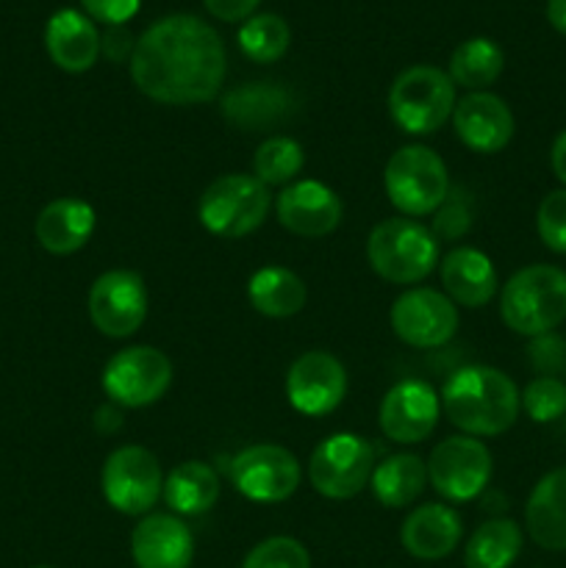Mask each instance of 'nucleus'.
<instances>
[{"label":"nucleus","instance_id":"nucleus-6","mask_svg":"<svg viewBox=\"0 0 566 568\" xmlns=\"http://www.w3.org/2000/svg\"><path fill=\"white\" fill-rule=\"evenodd\" d=\"M383 183H386L388 203L411 220L436 214L438 205L449 194L447 166H444L442 155L433 153L425 144L400 148L388 159Z\"/></svg>","mask_w":566,"mask_h":568},{"label":"nucleus","instance_id":"nucleus-19","mask_svg":"<svg viewBox=\"0 0 566 568\" xmlns=\"http://www.w3.org/2000/svg\"><path fill=\"white\" fill-rule=\"evenodd\" d=\"M137 568H189L194 558L192 530L175 514H150L131 536Z\"/></svg>","mask_w":566,"mask_h":568},{"label":"nucleus","instance_id":"nucleus-13","mask_svg":"<svg viewBox=\"0 0 566 568\" xmlns=\"http://www.w3.org/2000/svg\"><path fill=\"white\" fill-rule=\"evenodd\" d=\"M392 331L408 347H444L458 331V308L436 288H408L392 305Z\"/></svg>","mask_w":566,"mask_h":568},{"label":"nucleus","instance_id":"nucleus-40","mask_svg":"<svg viewBox=\"0 0 566 568\" xmlns=\"http://www.w3.org/2000/svg\"><path fill=\"white\" fill-rule=\"evenodd\" d=\"M205 9L222 22H239V20H250L259 9L261 0H203Z\"/></svg>","mask_w":566,"mask_h":568},{"label":"nucleus","instance_id":"nucleus-27","mask_svg":"<svg viewBox=\"0 0 566 568\" xmlns=\"http://www.w3.org/2000/svg\"><path fill=\"white\" fill-rule=\"evenodd\" d=\"M247 297L259 314L272 316V320H286V316L300 314L305 308L309 288L292 270L264 266L250 277Z\"/></svg>","mask_w":566,"mask_h":568},{"label":"nucleus","instance_id":"nucleus-28","mask_svg":"<svg viewBox=\"0 0 566 568\" xmlns=\"http://www.w3.org/2000/svg\"><path fill=\"white\" fill-rule=\"evenodd\" d=\"M427 483V464L416 455L400 453L386 458L372 471V494L383 508H408Z\"/></svg>","mask_w":566,"mask_h":568},{"label":"nucleus","instance_id":"nucleus-1","mask_svg":"<svg viewBox=\"0 0 566 568\" xmlns=\"http://www.w3.org/2000/svg\"><path fill=\"white\" fill-rule=\"evenodd\" d=\"M228 59L220 33L192 14L153 22L131 55V78L155 103L194 105L216 98Z\"/></svg>","mask_w":566,"mask_h":568},{"label":"nucleus","instance_id":"nucleus-5","mask_svg":"<svg viewBox=\"0 0 566 568\" xmlns=\"http://www.w3.org/2000/svg\"><path fill=\"white\" fill-rule=\"evenodd\" d=\"M455 83L447 72L431 64H416L400 72L388 89V114L400 131L427 136L453 116Z\"/></svg>","mask_w":566,"mask_h":568},{"label":"nucleus","instance_id":"nucleus-39","mask_svg":"<svg viewBox=\"0 0 566 568\" xmlns=\"http://www.w3.org/2000/svg\"><path fill=\"white\" fill-rule=\"evenodd\" d=\"M133 48H137V42H133L131 33L125 31L122 26H105V33L100 37V53L105 55L109 61H128L133 55Z\"/></svg>","mask_w":566,"mask_h":568},{"label":"nucleus","instance_id":"nucleus-44","mask_svg":"<svg viewBox=\"0 0 566 568\" xmlns=\"http://www.w3.org/2000/svg\"><path fill=\"white\" fill-rule=\"evenodd\" d=\"M37 568H50V566H37Z\"/></svg>","mask_w":566,"mask_h":568},{"label":"nucleus","instance_id":"nucleus-11","mask_svg":"<svg viewBox=\"0 0 566 568\" xmlns=\"http://www.w3.org/2000/svg\"><path fill=\"white\" fill-rule=\"evenodd\" d=\"M427 480L447 503H472L492 480V453L472 436H453L433 447Z\"/></svg>","mask_w":566,"mask_h":568},{"label":"nucleus","instance_id":"nucleus-15","mask_svg":"<svg viewBox=\"0 0 566 568\" xmlns=\"http://www.w3.org/2000/svg\"><path fill=\"white\" fill-rule=\"evenodd\" d=\"M347 394V372L336 355L325 349L303 353L286 375V397L303 416H327Z\"/></svg>","mask_w":566,"mask_h":568},{"label":"nucleus","instance_id":"nucleus-29","mask_svg":"<svg viewBox=\"0 0 566 568\" xmlns=\"http://www.w3.org/2000/svg\"><path fill=\"white\" fill-rule=\"evenodd\" d=\"M522 552V530L511 519L483 521L464 549L466 568H511Z\"/></svg>","mask_w":566,"mask_h":568},{"label":"nucleus","instance_id":"nucleus-18","mask_svg":"<svg viewBox=\"0 0 566 568\" xmlns=\"http://www.w3.org/2000/svg\"><path fill=\"white\" fill-rule=\"evenodd\" d=\"M455 136L475 153H499L514 139V114L492 92H469L453 109Z\"/></svg>","mask_w":566,"mask_h":568},{"label":"nucleus","instance_id":"nucleus-17","mask_svg":"<svg viewBox=\"0 0 566 568\" xmlns=\"http://www.w3.org/2000/svg\"><path fill=\"white\" fill-rule=\"evenodd\" d=\"M277 222L303 239H322L342 222V200L320 181H297L275 197Z\"/></svg>","mask_w":566,"mask_h":568},{"label":"nucleus","instance_id":"nucleus-26","mask_svg":"<svg viewBox=\"0 0 566 568\" xmlns=\"http://www.w3.org/2000/svg\"><path fill=\"white\" fill-rule=\"evenodd\" d=\"M161 497L170 505L172 514L200 516L214 508L220 499V477L203 460H186L166 475Z\"/></svg>","mask_w":566,"mask_h":568},{"label":"nucleus","instance_id":"nucleus-37","mask_svg":"<svg viewBox=\"0 0 566 568\" xmlns=\"http://www.w3.org/2000/svg\"><path fill=\"white\" fill-rule=\"evenodd\" d=\"M458 197H461V192L447 194V200L438 205L436 222H433V233H436V239L438 236L458 239L469 231L472 214H469V209H466V203H461Z\"/></svg>","mask_w":566,"mask_h":568},{"label":"nucleus","instance_id":"nucleus-38","mask_svg":"<svg viewBox=\"0 0 566 568\" xmlns=\"http://www.w3.org/2000/svg\"><path fill=\"white\" fill-rule=\"evenodd\" d=\"M81 6L92 20L105 22V26H125L139 11L142 0H81Z\"/></svg>","mask_w":566,"mask_h":568},{"label":"nucleus","instance_id":"nucleus-14","mask_svg":"<svg viewBox=\"0 0 566 568\" xmlns=\"http://www.w3.org/2000/svg\"><path fill=\"white\" fill-rule=\"evenodd\" d=\"M92 325L109 338H128L148 320V288L137 272H103L89 288Z\"/></svg>","mask_w":566,"mask_h":568},{"label":"nucleus","instance_id":"nucleus-21","mask_svg":"<svg viewBox=\"0 0 566 568\" xmlns=\"http://www.w3.org/2000/svg\"><path fill=\"white\" fill-rule=\"evenodd\" d=\"M44 48L59 70L87 72L100 55V33L87 14L75 9L55 11L44 28Z\"/></svg>","mask_w":566,"mask_h":568},{"label":"nucleus","instance_id":"nucleus-35","mask_svg":"<svg viewBox=\"0 0 566 568\" xmlns=\"http://www.w3.org/2000/svg\"><path fill=\"white\" fill-rule=\"evenodd\" d=\"M536 227L542 242L553 253L566 255V189H555L542 200L536 214Z\"/></svg>","mask_w":566,"mask_h":568},{"label":"nucleus","instance_id":"nucleus-20","mask_svg":"<svg viewBox=\"0 0 566 568\" xmlns=\"http://www.w3.org/2000/svg\"><path fill=\"white\" fill-rule=\"evenodd\" d=\"M461 532H464L461 516L447 505L431 503L411 510L400 530V541L411 558L442 560L455 552V547L461 544Z\"/></svg>","mask_w":566,"mask_h":568},{"label":"nucleus","instance_id":"nucleus-34","mask_svg":"<svg viewBox=\"0 0 566 568\" xmlns=\"http://www.w3.org/2000/svg\"><path fill=\"white\" fill-rule=\"evenodd\" d=\"M242 568H311V558L297 538L272 536L250 549Z\"/></svg>","mask_w":566,"mask_h":568},{"label":"nucleus","instance_id":"nucleus-32","mask_svg":"<svg viewBox=\"0 0 566 568\" xmlns=\"http://www.w3.org/2000/svg\"><path fill=\"white\" fill-rule=\"evenodd\" d=\"M289 26L277 14H253L239 28V48L255 64H272L289 50Z\"/></svg>","mask_w":566,"mask_h":568},{"label":"nucleus","instance_id":"nucleus-4","mask_svg":"<svg viewBox=\"0 0 566 568\" xmlns=\"http://www.w3.org/2000/svg\"><path fill=\"white\" fill-rule=\"evenodd\" d=\"M366 261L383 281L411 286L436 270L438 239L431 227L411 216H392L372 227L366 239Z\"/></svg>","mask_w":566,"mask_h":568},{"label":"nucleus","instance_id":"nucleus-2","mask_svg":"<svg viewBox=\"0 0 566 568\" xmlns=\"http://www.w3.org/2000/svg\"><path fill=\"white\" fill-rule=\"evenodd\" d=\"M447 419L466 436H499L514 427L522 410L516 383L494 366H464L453 372L442 388Z\"/></svg>","mask_w":566,"mask_h":568},{"label":"nucleus","instance_id":"nucleus-8","mask_svg":"<svg viewBox=\"0 0 566 568\" xmlns=\"http://www.w3.org/2000/svg\"><path fill=\"white\" fill-rule=\"evenodd\" d=\"M100 488L103 497L117 514L122 516H144L150 514L164 491V477H161L159 458L144 447L114 449L105 458L100 471Z\"/></svg>","mask_w":566,"mask_h":568},{"label":"nucleus","instance_id":"nucleus-25","mask_svg":"<svg viewBox=\"0 0 566 568\" xmlns=\"http://www.w3.org/2000/svg\"><path fill=\"white\" fill-rule=\"evenodd\" d=\"M294 103L286 89L275 83H244L222 98V114L231 125L244 131L272 128L292 114Z\"/></svg>","mask_w":566,"mask_h":568},{"label":"nucleus","instance_id":"nucleus-22","mask_svg":"<svg viewBox=\"0 0 566 568\" xmlns=\"http://www.w3.org/2000/svg\"><path fill=\"white\" fill-rule=\"evenodd\" d=\"M527 536L549 552H566V466L536 483L525 505Z\"/></svg>","mask_w":566,"mask_h":568},{"label":"nucleus","instance_id":"nucleus-10","mask_svg":"<svg viewBox=\"0 0 566 568\" xmlns=\"http://www.w3.org/2000/svg\"><path fill=\"white\" fill-rule=\"evenodd\" d=\"M100 383L120 408H144L159 403L172 386V364L155 347H128L105 364Z\"/></svg>","mask_w":566,"mask_h":568},{"label":"nucleus","instance_id":"nucleus-24","mask_svg":"<svg viewBox=\"0 0 566 568\" xmlns=\"http://www.w3.org/2000/svg\"><path fill=\"white\" fill-rule=\"evenodd\" d=\"M37 242L53 255H72L89 242L94 231L92 205L75 197H61L44 205L37 216Z\"/></svg>","mask_w":566,"mask_h":568},{"label":"nucleus","instance_id":"nucleus-43","mask_svg":"<svg viewBox=\"0 0 566 568\" xmlns=\"http://www.w3.org/2000/svg\"><path fill=\"white\" fill-rule=\"evenodd\" d=\"M547 20L558 33H566V0H547Z\"/></svg>","mask_w":566,"mask_h":568},{"label":"nucleus","instance_id":"nucleus-30","mask_svg":"<svg viewBox=\"0 0 566 568\" xmlns=\"http://www.w3.org/2000/svg\"><path fill=\"white\" fill-rule=\"evenodd\" d=\"M503 67L505 55L499 44L492 42V39L475 37L455 48L453 59H449V78H453L455 87L483 92V89L497 81Z\"/></svg>","mask_w":566,"mask_h":568},{"label":"nucleus","instance_id":"nucleus-12","mask_svg":"<svg viewBox=\"0 0 566 568\" xmlns=\"http://www.w3.org/2000/svg\"><path fill=\"white\" fill-rule=\"evenodd\" d=\"M297 458L277 444H253L231 460V483L250 503L275 505L292 497L300 486Z\"/></svg>","mask_w":566,"mask_h":568},{"label":"nucleus","instance_id":"nucleus-9","mask_svg":"<svg viewBox=\"0 0 566 568\" xmlns=\"http://www.w3.org/2000/svg\"><path fill=\"white\" fill-rule=\"evenodd\" d=\"M375 471V447L353 433L327 436L311 453L309 480L327 499H350L364 491Z\"/></svg>","mask_w":566,"mask_h":568},{"label":"nucleus","instance_id":"nucleus-7","mask_svg":"<svg viewBox=\"0 0 566 568\" xmlns=\"http://www.w3.org/2000/svg\"><path fill=\"white\" fill-rule=\"evenodd\" d=\"M272 209L270 186L253 175H222L203 192L198 216L209 233L220 239L250 236L264 225Z\"/></svg>","mask_w":566,"mask_h":568},{"label":"nucleus","instance_id":"nucleus-31","mask_svg":"<svg viewBox=\"0 0 566 568\" xmlns=\"http://www.w3.org/2000/svg\"><path fill=\"white\" fill-rule=\"evenodd\" d=\"M305 164V153L300 142L289 136H272L259 144L253 155V178L264 186H286L300 175Z\"/></svg>","mask_w":566,"mask_h":568},{"label":"nucleus","instance_id":"nucleus-42","mask_svg":"<svg viewBox=\"0 0 566 568\" xmlns=\"http://www.w3.org/2000/svg\"><path fill=\"white\" fill-rule=\"evenodd\" d=\"M549 164H553L555 178L566 186V131H560L553 142V153H549Z\"/></svg>","mask_w":566,"mask_h":568},{"label":"nucleus","instance_id":"nucleus-16","mask_svg":"<svg viewBox=\"0 0 566 568\" xmlns=\"http://www.w3.org/2000/svg\"><path fill=\"white\" fill-rule=\"evenodd\" d=\"M442 397L425 381H400L381 403V430L394 444H420L436 430Z\"/></svg>","mask_w":566,"mask_h":568},{"label":"nucleus","instance_id":"nucleus-36","mask_svg":"<svg viewBox=\"0 0 566 568\" xmlns=\"http://www.w3.org/2000/svg\"><path fill=\"white\" fill-rule=\"evenodd\" d=\"M527 361H530V366L538 375L555 377L558 372L566 369V342L555 336V333L536 336L530 347H527Z\"/></svg>","mask_w":566,"mask_h":568},{"label":"nucleus","instance_id":"nucleus-3","mask_svg":"<svg viewBox=\"0 0 566 568\" xmlns=\"http://www.w3.org/2000/svg\"><path fill=\"white\" fill-rule=\"evenodd\" d=\"M499 316L519 336L553 333L566 320V272L533 264L511 275L499 297Z\"/></svg>","mask_w":566,"mask_h":568},{"label":"nucleus","instance_id":"nucleus-41","mask_svg":"<svg viewBox=\"0 0 566 568\" xmlns=\"http://www.w3.org/2000/svg\"><path fill=\"white\" fill-rule=\"evenodd\" d=\"M94 427H98V433H105V436H111L114 430H120L122 427V414H120V405H100L98 414H94Z\"/></svg>","mask_w":566,"mask_h":568},{"label":"nucleus","instance_id":"nucleus-23","mask_svg":"<svg viewBox=\"0 0 566 568\" xmlns=\"http://www.w3.org/2000/svg\"><path fill=\"white\" fill-rule=\"evenodd\" d=\"M442 286L455 305L483 308L497 294V270L481 250L455 247L442 261Z\"/></svg>","mask_w":566,"mask_h":568},{"label":"nucleus","instance_id":"nucleus-33","mask_svg":"<svg viewBox=\"0 0 566 568\" xmlns=\"http://www.w3.org/2000/svg\"><path fill=\"white\" fill-rule=\"evenodd\" d=\"M519 397L522 408L538 425H547V422L560 419L566 414V383L558 381V377L538 375L536 381L527 383V388Z\"/></svg>","mask_w":566,"mask_h":568}]
</instances>
